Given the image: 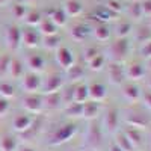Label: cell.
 Instances as JSON below:
<instances>
[{"label":"cell","mask_w":151,"mask_h":151,"mask_svg":"<svg viewBox=\"0 0 151 151\" xmlns=\"http://www.w3.org/2000/svg\"><path fill=\"white\" fill-rule=\"evenodd\" d=\"M76 132H77V125H76L74 122H65V124H62V125H59V127L55 130L50 144H52V145L65 144V142H68L71 137L76 134Z\"/></svg>","instance_id":"1"},{"label":"cell","mask_w":151,"mask_h":151,"mask_svg":"<svg viewBox=\"0 0 151 151\" xmlns=\"http://www.w3.org/2000/svg\"><path fill=\"white\" fill-rule=\"evenodd\" d=\"M62 86H64V77L60 76V73H52L45 80H42L41 91H42L45 95H48V94L60 92Z\"/></svg>","instance_id":"2"},{"label":"cell","mask_w":151,"mask_h":151,"mask_svg":"<svg viewBox=\"0 0 151 151\" xmlns=\"http://www.w3.org/2000/svg\"><path fill=\"white\" fill-rule=\"evenodd\" d=\"M23 107L26 110V113H40L44 109V98L40 94H27L23 98Z\"/></svg>","instance_id":"3"},{"label":"cell","mask_w":151,"mask_h":151,"mask_svg":"<svg viewBox=\"0 0 151 151\" xmlns=\"http://www.w3.org/2000/svg\"><path fill=\"white\" fill-rule=\"evenodd\" d=\"M21 83H23V89L27 91L29 94H33L36 91L41 89L42 86V79L40 77V74L38 73H24V76L21 77Z\"/></svg>","instance_id":"4"},{"label":"cell","mask_w":151,"mask_h":151,"mask_svg":"<svg viewBox=\"0 0 151 151\" xmlns=\"http://www.w3.org/2000/svg\"><path fill=\"white\" fill-rule=\"evenodd\" d=\"M56 62L67 71L68 68H71L74 65V53L68 47H62L60 45L56 50Z\"/></svg>","instance_id":"5"},{"label":"cell","mask_w":151,"mask_h":151,"mask_svg":"<svg viewBox=\"0 0 151 151\" xmlns=\"http://www.w3.org/2000/svg\"><path fill=\"white\" fill-rule=\"evenodd\" d=\"M33 125V118L29 113H20L14 119H12V129L17 133H26L30 130V127Z\"/></svg>","instance_id":"6"},{"label":"cell","mask_w":151,"mask_h":151,"mask_svg":"<svg viewBox=\"0 0 151 151\" xmlns=\"http://www.w3.org/2000/svg\"><path fill=\"white\" fill-rule=\"evenodd\" d=\"M88 91H89V100L92 101H103L107 97V89L101 82H92L88 85Z\"/></svg>","instance_id":"7"},{"label":"cell","mask_w":151,"mask_h":151,"mask_svg":"<svg viewBox=\"0 0 151 151\" xmlns=\"http://www.w3.org/2000/svg\"><path fill=\"white\" fill-rule=\"evenodd\" d=\"M109 79L113 85H121L125 80V70L119 62L109 64Z\"/></svg>","instance_id":"8"},{"label":"cell","mask_w":151,"mask_h":151,"mask_svg":"<svg viewBox=\"0 0 151 151\" xmlns=\"http://www.w3.org/2000/svg\"><path fill=\"white\" fill-rule=\"evenodd\" d=\"M124 70H125V79H130L133 82H137L145 77V67L139 62H133Z\"/></svg>","instance_id":"9"},{"label":"cell","mask_w":151,"mask_h":151,"mask_svg":"<svg viewBox=\"0 0 151 151\" xmlns=\"http://www.w3.org/2000/svg\"><path fill=\"white\" fill-rule=\"evenodd\" d=\"M119 112L118 109H109L107 113H106V116H104V127L107 132L113 133V132H116L118 129V125H119Z\"/></svg>","instance_id":"10"},{"label":"cell","mask_w":151,"mask_h":151,"mask_svg":"<svg viewBox=\"0 0 151 151\" xmlns=\"http://www.w3.org/2000/svg\"><path fill=\"white\" fill-rule=\"evenodd\" d=\"M21 42L29 47V48H33L36 47L38 44L41 42V38H40V33L33 29H26V30H21Z\"/></svg>","instance_id":"11"},{"label":"cell","mask_w":151,"mask_h":151,"mask_svg":"<svg viewBox=\"0 0 151 151\" xmlns=\"http://www.w3.org/2000/svg\"><path fill=\"white\" fill-rule=\"evenodd\" d=\"M130 52V45L127 42V40L125 38H118V40L112 44V53L115 55V58L118 59H122L129 55Z\"/></svg>","instance_id":"12"},{"label":"cell","mask_w":151,"mask_h":151,"mask_svg":"<svg viewBox=\"0 0 151 151\" xmlns=\"http://www.w3.org/2000/svg\"><path fill=\"white\" fill-rule=\"evenodd\" d=\"M122 95H124V98L127 100V101H130V103H136V101H139V100H141L142 92H141V89H139V86H137V85H134V83H129V85H125V86H124Z\"/></svg>","instance_id":"13"},{"label":"cell","mask_w":151,"mask_h":151,"mask_svg":"<svg viewBox=\"0 0 151 151\" xmlns=\"http://www.w3.org/2000/svg\"><path fill=\"white\" fill-rule=\"evenodd\" d=\"M27 67L32 73H42L45 70V58L42 55H30L27 58Z\"/></svg>","instance_id":"14"},{"label":"cell","mask_w":151,"mask_h":151,"mask_svg":"<svg viewBox=\"0 0 151 151\" xmlns=\"http://www.w3.org/2000/svg\"><path fill=\"white\" fill-rule=\"evenodd\" d=\"M6 41H8V45H9L11 48H18L20 44H21V30H20L17 26L8 27Z\"/></svg>","instance_id":"15"},{"label":"cell","mask_w":151,"mask_h":151,"mask_svg":"<svg viewBox=\"0 0 151 151\" xmlns=\"http://www.w3.org/2000/svg\"><path fill=\"white\" fill-rule=\"evenodd\" d=\"M101 139H103V132H101V127L98 125H91L89 127V132H88V144L91 147H97L101 144Z\"/></svg>","instance_id":"16"},{"label":"cell","mask_w":151,"mask_h":151,"mask_svg":"<svg viewBox=\"0 0 151 151\" xmlns=\"http://www.w3.org/2000/svg\"><path fill=\"white\" fill-rule=\"evenodd\" d=\"M40 26V33H42L44 36H52V35H58V26L50 20V18H42L41 23L38 24Z\"/></svg>","instance_id":"17"},{"label":"cell","mask_w":151,"mask_h":151,"mask_svg":"<svg viewBox=\"0 0 151 151\" xmlns=\"http://www.w3.org/2000/svg\"><path fill=\"white\" fill-rule=\"evenodd\" d=\"M100 113V103L98 101H92V100H88L86 103H83V116L94 119L97 118V115Z\"/></svg>","instance_id":"18"},{"label":"cell","mask_w":151,"mask_h":151,"mask_svg":"<svg viewBox=\"0 0 151 151\" xmlns=\"http://www.w3.org/2000/svg\"><path fill=\"white\" fill-rule=\"evenodd\" d=\"M89 100V91H88V85L80 83L74 86V101L76 103H86Z\"/></svg>","instance_id":"19"},{"label":"cell","mask_w":151,"mask_h":151,"mask_svg":"<svg viewBox=\"0 0 151 151\" xmlns=\"http://www.w3.org/2000/svg\"><path fill=\"white\" fill-rule=\"evenodd\" d=\"M8 73L11 74L12 79H21L24 76V65H23V62L18 60V59H11Z\"/></svg>","instance_id":"20"},{"label":"cell","mask_w":151,"mask_h":151,"mask_svg":"<svg viewBox=\"0 0 151 151\" xmlns=\"http://www.w3.org/2000/svg\"><path fill=\"white\" fill-rule=\"evenodd\" d=\"M124 134L127 136V139L132 142V145L136 147H141L142 145V133L139 129H134V127H129L127 130L124 132Z\"/></svg>","instance_id":"21"},{"label":"cell","mask_w":151,"mask_h":151,"mask_svg":"<svg viewBox=\"0 0 151 151\" xmlns=\"http://www.w3.org/2000/svg\"><path fill=\"white\" fill-rule=\"evenodd\" d=\"M64 11L67 15H73V17H77L82 14L83 6L79 0H68V2L64 5Z\"/></svg>","instance_id":"22"},{"label":"cell","mask_w":151,"mask_h":151,"mask_svg":"<svg viewBox=\"0 0 151 151\" xmlns=\"http://www.w3.org/2000/svg\"><path fill=\"white\" fill-rule=\"evenodd\" d=\"M18 147L17 139L11 134H5L3 137H0V151H15Z\"/></svg>","instance_id":"23"},{"label":"cell","mask_w":151,"mask_h":151,"mask_svg":"<svg viewBox=\"0 0 151 151\" xmlns=\"http://www.w3.org/2000/svg\"><path fill=\"white\" fill-rule=\"evenodd\" d=\"M65 113L70 116V118H79V116H83V104L82 103H70L67 104L65 107Z\"/></svg>","instance_id":"24"},{"label":"cell","mask_w":151,"mask_h":151,"mask_svg":"<svg viewBox=\"0 0 151 151\" xmlns=\"http://www.w3.org/2000/svg\"><path fill=\"white\" fill-rule=\"evenodd\" d=\"M67 14H65V11L64 9H60V8H56L52 11V14H50V20H52L56 26H64V24L67 23Z\"/></svg>","instance_id":"25"},{"label":"cell","mask_w":151,"mask_h":151,"mask_svg":"<svg viewBox=\"0 0 151 151\" xmlns=\"http://www.w3.org/2000/svg\"><path fill=\"white\" fill-rule=\"evenodd\" d=\"M86 64H88V67H89V70L100 71V70H103L106 67V58L101 53H98L95 58H92L89 62H86Z\"/></svg>","instance_id":"26"},{"label":"cell","mask_w":151,"mask_h":151,"mask_svg":"<svg viewBox=\"0 0 151 151\" xmlns=\"http://www.w3.org/2000/svg\"><path fill=\"white\" fill-rule=\"evenodd\" d=\"M42 45L50 50V52H56V50L60 47V38L58 35H52V36H45L42 40Z\"/></svg>","instance_id":"27"},{"label":"cell","mask_w":151,"mask_h":151,"mask_svg":"<svg viewBox=\"0 0 151 151\" xmlns=\"http://www.w3.org/2000/svg\"><path fill=\"white\" fill-rule=\"evenodd\" d=\"M0 97L2 98H6V100H11L15 97V88L12 83H8V82H0Z\"/></svg>","instance_id":"28"},{"label":"cell","mask_w":151,"mask_h":151,"mask_svg":"<svg viewBox=\"0 0 151 151\" xmlns=\"http://www.w3.org/2000/svg\"><path fill=\"white\" fill-rule=\"evenodd\" d=\"M95 38L98 41H101V42H104V41H107L109 38H110V30H109V27L106 26L104 23H101L100 26H97L95 27Z\"/></svg>","instance_id":"29"},{"label":"cell","mask_w":151,"mask_h":151,"mask_svg":"<svg viewBox=\"0 0 151 151\" xmlns=\"http://www.w3.org/2000/svg\"><path fill=\"white\" fill-rule=\"evenodd\" d=\"M115 144H116L122 151H133V150H134V147L132 145V142L127 139V136H125L124 133H121V134H118V136H116Z\"/></svg>","instance_id":"30"},{"label":"cell","mask_w":151,"mask_h":151,"mask_svg":"<svg viewBox=\"0 0 151 151\" xmlns=\"http://www.w3.org/2000/svg\"><path fill=\"white\" fill-rule=\"evenodd\" d=\"M24 18H26V23L29 24V26H38V24L41 23V20H42L41 14H40V12H36V11H30V12H27Z\"/></svg>","instance_id":"31"},{"label":"cell","mask_w":151,"mask_h":151,"mask_svg":"<svg viewBox=\"0 0 151 151\" xmlns=\"http://www.w3.org/2000/svg\"><path fill=\"white\" fill-rule=\"evenodd\" d=\"M67 74H68V77H71L73 80H79L83 77V74H85V70L83 67H79V65H73L71 68L67 70Z\"/></svg>","instance_id":"32"},{"label":"cell","mask_w":151,"mask_h":151,"mask_svg":"<svg viewBox=\"0 0 151 151\" xmlns=\"http://www.w3.org/2000/svg\"><path fill=\"white\" fill-rule=\"evenodd\" d=\"M132 30V24L127 23V21H122L116 26V36L118 38H125Z\"/></svg>","instance_id":"33"},{"label":"cell","mask_w":151,"mask_h":151,"mask_svg":"<svg viewBox=\"0 0 151 151\" xmlns=\"http://www.w3.org/2000/svg\"><path fill=\"white\" fill-rule=\"evenodd\" d=\"M86 27L83 26V24H77L74 29H73V38L76 41H82L85 40V36H86Z\"/></svg>","instance_id":"34"},{"label":"cell","mask_w":151,"mask_h":151,"mask_svg":"<svg viewBox=\"0 0 151 151\" xmlns=\"http://www.w3.org/2000/svg\"><path fill=\"white\" fill-rule=\"evenodd\" d=\"M60 101H62V100H60V92H55V94H48L47 95V106L50 109L58 107Z\"/></svg>","instance_id":"35"},{"label":"cell","mask_w":151,"mask_h":151,"mask_svg":"<svg viewBox=\"0 0 151 151\" xmlns=\"http://www.w3.org/2000/svg\"><path fill=\"white\" fill-rule=\"evenodd\" d=\"M9 64H11V58L9 56H2L0 58V76H3V74L8 73Z\"/></svg>","instance_id":"36"},{"label":"cell","mask_w":151,"mask_h":151,"mask_svg":"<svg viewBox=\"0 0 151 151\" xmlns=\"http://www.w3.org/2000/svg\"><path fill=\"white\" fill-rule=\"evenodd\" d=\"M9 109H11V103H9V100L0 97V118H3V116L6 115V113L9 112Z\"/></svg>","instance_id":"37"},{"label":"cell","mask_w":151,"mask_h":151,"mask_svg":"<svg viewBox=\"0 0 151 151\" xmlns=\"http://www.w3.org/2000/svg\"><path fill=\"white\" fill-rule=\"evenodd\" d=\"M98 53H100V52H98L95 47H88V48H85V52H83V58H85L86 62H89V60H91L92 58H95Z\"/></svg>","instance_id":"38"},{"label":"cell","mask_w":151,"mask_h":151,"mask_svg":"<svg viewBox=\"0 0 151 151\" xmlns=\"http://www.w3.org/2000/svg\"><path fill=\"white\" fill-rule=\"evenodd\" d=\"M141 55H142L144 58H147V59H150V58H151V40H148V41L142 42V47H141Z\"/></svg>","instance_id":"39"},{"label":"cell","mask_w":151,"mask_h":151,"mask_svg":"<svg viewBox=\"0 0 151 151\" xmlns=\"http://www.w3.org/2000/svg\"><path fill=\"white\" fill-rule=\"evenodd\" d=\"M106 8H107L109 11H112L113 14H116V12H119V11H121V3H119V2H116V0H109Z\"/></svg>","instance_id":"40"},{"label":"cell","mask_w":151,"mask_h":151,"mask_svg":"<svg viewBox=\"0 0 151 151\" xmlns=\"http://www.w3.org/2000/svg\"><path fill=\"white\" fill-rule=\"evenodd\" d=\"M26 8H24L23 5H15L14 6V15L17 17V18H24L26 17Z\"/></svg>","instance_id":"41"},{"label":"cell","mask_w":151,"mask_h":151,"mask_svg":"<svg viewBox=\"0 0 151 151\" xmlns=\"http://www.w3.org/2000/svg\"><path fill=\"white\" fill-rule=\"evenodd\" d=\"M141 9H142V14L151 15V0H145V2L141 5Z\"/></svg>","instance_id":"42"},{"label":"cell","mask_w":151,"mask_h":151,"mask_svg":"<svg viewBox=\"0 0 151 151\" xmlns=\"http://www.w3.org/2000/svg\"><path fill=\"white\" fill-rule=\"evenodd\" d=\"M141 98L144 100V104H145L148 109H151V91H150V92H145Z\"/></svg>","instance_id":"43"},{"label":"cell","mask_w":151,"mask_h":151,"mask_svg":"<svg viewBox=\"0 0 151 151\" xmlns=\"http://www.w3.org/2000/svg\"><path fill=\"white\" fill-rule=\"evenodd\" d=\"M110 151H122V150H121L116 144H113V145H112V148H110Z\"/></svg>","instance_id":"44"},{"label":"cell","mask_w":151,"mask_h":151,"mask_svg":"<svg viewBox=\"0 0 151 151\" xmlns=\"http://www.w3.org/2000/svg\"><path fill=\"white\" fill-rule=\"evenodd\" d=\"M20 151H35V150H33L32 147H23V148H21Z\"/></svg>","instance_id":"45"},{"label":"cell","mask_w":151,"mask_h":151,"mask_svg":"<svg viewBox=\"0 0 151 151\" xmlns=\"http://www.w3.org/2000/svg\"><path fill=\"white\" fill-rule=\"evenodd\" d=\"M147 64H148V67L151 68V58H150V59H147Z\"/></svg>","instance_id":"46"},{"label":"cell","mask_w":151,"mask_h":151,"mask_svg":"<svg viewBox=\"0 0 151 151\" xmlns=\"http://www.w3.org/2000/svg\"><path fill=\"white\" fill-rule=\"evenodd\" d=\"M3 3H6V0H0V5H3Z\"/></svg>","instance_id":"47"},{"label":"cell","mask_w":151,"mask_h":151,"mask_svg":"<svg viewBox=\"0 0 151 151\" xmlns=\"http://www.w3.org/2000/svg\"><path fill=\"white\" fill-rule=\"evenodd\" d=\"M150 88H151V82H150Z\"/></svg>","instance_id":"48"}]
</instances>
